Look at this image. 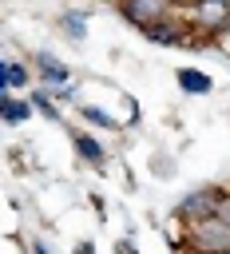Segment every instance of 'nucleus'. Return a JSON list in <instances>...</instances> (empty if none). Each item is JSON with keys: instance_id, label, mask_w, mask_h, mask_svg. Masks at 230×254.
I'll list each match as a JSON object with an SVG mask.
<instances>
[{"instance_id": "nucleus-1", "label": "nucleus", "mask_w": 230, "mask_h": 254, "mask_svg": "<svg viewBox=\"0 0 230 254\" xmlns=\"http://www.w3.org/2000/svg\"><path fill=\"white\" fill-rule=\"evenodd\" d=\"M186 250H194V254H230V222L222 214L186 222Z\"/></svg>"}, {"instance_id": "nucleus-2", "label": "nucleus", "mask_w": 230, "mask_h": 254, "mask_svg": "<svg viewBox=\"0 0 230 254\" xmlns=\"http://www.w3.org/2000/svg\"><path fill=\"white\" fill-rule=\"evenodd\" d=\"M171 12H174V0H119V16L139 32H147L151 24L167 20Z\"/></svg>"}, {"instance_id": "nucleus-3", "label": "nucleus", "mask_w": 230, "mask_h": 254, "mask_svg": "<svg viewBox=\"0 0 230 254\" xmlns=\"http://www.w3.org/2000/svg\"><path fill=\"white\" fill-rule=\"evenodd\" d=\"M222 202H226V190L222 187H198V190H190L182 202H178V218H186V222H198V218H210V214H218L222 210Z\"/></svg>"}, {"instance_id": "nucleus-4", "label": "nucleus", "mask_w": 230, "mask_h": 254, "mask_svg": "<svg viewBox=\"0 0 230 254\" xmlns=\"http://www.w3.org/2000/svg\"><path fill=\"white\" fill-rule=\"evenodd\" d=\"M190 24L206 36L230 32V0H194L190 4Z\"/></svg>"}, {"instance_id": "nucleus-5", "label": "nucleus", "mask_w": 230, "mask_h": 254, "mask_svg": "<svg viewBox=\"0 0 230 254\" xmlns=\"http://www.w3.org/2000/svg\"><path fill=\"white\" fill-rule=\"evenodd\" d=\"M190 32H194V24H186L178 12H171L167 20L151 24L143 36H147L151 44H163V48H186V44H190Z\"/></svg>"}, {"instance_id": "nucleus-6", "label": "nucleus", "mask_w": 230, "mask_h": 254, "mask_svg": "<svg viewBox=\"0 0 230 254\" xmlns=\"http://www.w3.org/2000/svg\"><path fill=\"white\" fill-rule=\"evenodd\" d=\"M32 64H36V79L44 83V87H63V83H71V67L63 64V60H56L52 52H36L32 56Z\"/></svg>"}, {"instance_id": "nucleus-7", "label": "nucleus", "mask_w": 230, "mask_h": 254, "mask_svg": "<svg viewBox=\"0 0 230 254\" xmlns=\"http://www.w3.org/2000/svg\"><path fill=\"white\" fill-rule=\"evenodd\" d=\"M32 99H16L12 91H0V119L8 123V127H20V123H28L32 119Z\"/></svg>"}, {"instance_id": "nucleus-8", "label": "nucleus", "mask_w": 230, "mask_h": 254, "mask_svg": "<svg viewBox=\"0 0 230 254\" xmlns=\"http://www.w3.org/2000/svg\"><path fill=\"white\" fill-rule=\"evenodd\" d=\"M36 75V67L20 64V60H4L0 64V91H16V87H28Z\"/></svg>"}, {"instance_id": "nucleus-9", "label": "nucleus", "mask_w": 230, "mask_h": 254, "mask_svg": "<svg viewBox=\"0 0 230 254\" xmlns=\"http://www.w3.org/2000/svg\"><path fill=\"white\" fill-rule=\"evenodd\" d=\"M56 28H59V36H67V40H83L87 36V12L83 8H63L59 12V20H56Z\"/></svg>"}, {"instance_id": "nucleus-10", "label": "nucleus", "mask_w": 230, "mask_h": 254, "mask_svg": "<svg viewBox=\"0 0 230 254\" xmlns=\"http://www.w3.org/2000/svg\"><path fill=\"white\" fill-rule=\"evenodd\" d=\"M71 143H75V155H79L83 163H91V167H103L107 151H103V143H99L95 135H87V131H71Z\"/></svg>"}, {"instance_id": "nucleus-11", "label": "nucleus", "mask_w": 230, "mask_h": 254, "mask_svg": "<svg viewBox=\"0 0 230 254\" xmlns=\"http://www.w3.org/2000/svg\"><path fill=\"white\" fill-rule=\"evenodd\" d=\"M174 79H178V87H182L186 95H210V87H214V79H210L206 71H198V67H178Z\"/></svg>"}, {"instance_id": "nucleus-12", "label": "nucleus", "mask_w": 230, "mask_h": 254, "mask_svg": "<svg viewBox=\"0 0 230 254\" xmlns=\"http://www.w3.org/2000/svg\"><path fill=\"white\" fill-rule=\"evenodd\" d=\"M28 99H32V107H36L44 119H59V107H56V95H52V91L40 87V91H28Z\"/></svg>"}, {"instance_id": "nucleus-13", "label": "nucleus", "mask_w": 230, "mask_h": 254, "mask_svg": "<svg viewBox=\"0 0 230 254\" xmlns=\"http://www.w3.org/2000/svg\"><path fill=\"white\" fill-rule=\"evenodd\" d=\"M79 111H83V119H87V123H95V127H115V119H111L107 111H99V107H91V103H83Z\"/></svg>"}, {"instance_id": "nucleus-14", "label": "nucleus", "mask_w": 230, "mask_h": 254, "mask_svg": "<svg viewBox=\"0 0 230 254\" xmlns=\"http://www.w3.org/2000/svg\"><path fill=\"white\" fill-rule=\"evenodd\" d=\"M48 91H52V87H48ZM52 95H56L59 103H75V83H63V87H56Z\"/></svg>"}, {"instance_id": "nucleus-15", "label": "nucleus", "mask_w": 230, "mask_h": 254, "mask_svg": "<svg viewBox=\"0 0 230 254\" xmlns=\"http://www.w3.org/2000/svg\"><path fill=\"white\" fill-rule=\"evenodd\" d=\"M115 250H119V254H139V250H135V242H131V238H119V246H115Z\"/></svg>"}, {"instance_id": "nucleus-16", "label": "nucleus", "mask_w": 230, "mask_h": 254, "mask_svg": "<svg viewBox=\"0 0 230 254\" xmlns=\"http://www.w3.org/2000/svg\"><path fill=\"white\" fill-rule=\"evenodd\" d=\"M218 214H222V218L230 222V194H226V202H222V210H218Z\"/></svg>"}, {"instance_id": "nucleus-17", "label": "nucleus", "mask_w": 230, "mask_h": 254, "mask_svg": "<svg viewBox=\"0 0 230 254\" xmlns=\"http://www.w3.org/2000/svg\"><path fill=\"white\" fill-rule=\"evenodd\" d=\"M75 254H95V250H91L87 242H79V246H75Z\"/></svg>"}, {"instance_id": "nucleus-18", "label": "nucleus", "mask_w": 230, "mask_h": 254, "mask_svg": "<svg viewBox=\"0 0 230 254\" xmlns=\"http://www.w3.org/2000/svg\"><path fill=\"white\" fill-rule=\"evenodd\" d=\"M32 254H48V250H44V246H40V242H36V246H32Z\"/></svg>"}, {"instance_id": "nucleus-19", "label": "nucleus", "mask_w": 230, "mask_h": 254, "mask_svg": "<svg viewBox=\"0 0 230 254\" xmlns=\"http://www.w3.org/2000/svg\"><path fill=\"white\" fill-rule=\"evenodd\" d=\"M103 4H111V0H103Z\"/></svg>"}, {"instance_id": "nucleus-20", "label": "nucleus", "mask_w": 230, "mask_h": 254, "mask_svg": "<svg viewBox=\"0 0 230 254\" xmlns=\"http://www.w3.org/2000/svg\"><path fill=\"white\" fill-rule=\"evenodd\" d=\"M190 254H194V250H190Z\"/></svg>"}]
</instances>
